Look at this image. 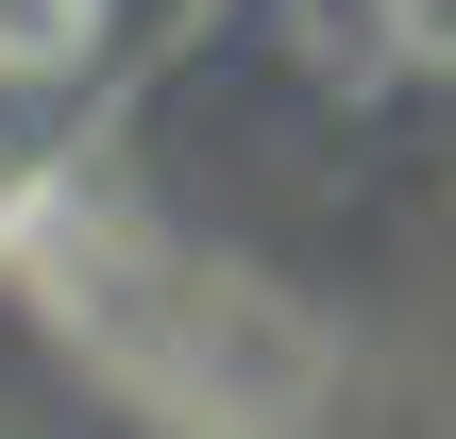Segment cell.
<instances>
[{"instance_id": "1", "label": "cell", "mask_w": 456, "mask_h": 439, "mask_svg": "<svg viewBox=\"0 0 456 439\" xmlns=\"http://www.w3.org/2000/svg\"><path fill=\"white\" fill-rule=\"evenodd\" d=\"M288 17L338 85H440L456 68V0H288Z\"/></svg>"}, {"instance_id": "2", "label": "cell", "mask_w": 456, "mask_h": 439, "mask_svg": "<svg viewBox=\"0 0 456 439\" xmlns=\"http://www.w3.org/2000/svg\"><path fill=\"white\" fill-rule=\"evenodd\" d=\"M102 17H118V0H0V85H68V68L102 51Z\"/></svg>"}]
</instances>
